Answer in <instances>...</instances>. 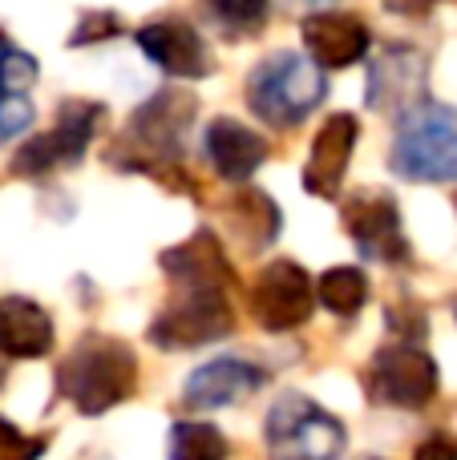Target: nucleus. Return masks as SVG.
I'll list each match as a JSON object with an SVG mask.
<instances>
[{
  "label": "nucleus",
  "instance_id": "nucleus-25",
  "mask_svg": "<svg viewBox=\"0 0 457 460\" xmlns=\"http://www.w3.org/2000/svg\"><path fill=\"white\" fill-rule=\"evenodd\" d=\"M118 16L113 13H81V21H77V29L69 32V45L77 49V45H94V40H110V37H118Z\"/></svg>",
  "mask_w": 457,
  "mask_h": 460
},
{
  "label": "nucleus",
  "instance_id": "nucleus-16",
  "mask_svg": "<svg viewBox=\"0 0 457 460\" xmlns=\"http://www.w3.org/2000/svg\"><path fill=\"white\" fill-rule=\"evenodd\" d=\"M267 384V372L247 359H211V364L194 367L186 376L183 400L186 408H199V412H211V408H227L247 400L251 392H259Z\"/></svg>",
  "mask_w": 457,
  "mask_h": 460
},
{
  "label": "nucleus",
  "instance_id": "nucleus-13",
  "mask_svg": "<svg viewBox=\"0 0 457 460\" xmlns=\"http://www.w3.org/2000/svg\"><path fill=\"white\" fill-rule=\"evenodd\" d=\"M426 85H429L426 57L409 45H393L369 69V110L409 113L426 102Z\"/></svg>",
  "mask_w": 457,
  "mask_h": 460
},
{
  "label": "nucleus",
  "instance_id": "nucleus-20",
  "mask_svg": "<svg viewBox=\"0 0 457 460\" xmlns=\"http://www.w3.org/2000/svg\"><path fill=\"white\" fill-rule=\"evenodd\" d=\"M316 299L332 311V315L348 319L369 303V275L361 267H332L316 283Z\"/></svg>",
  "mask_w": 457,
  "mask_h": 460
},
{
  "label": "nucleus",
  "instance_id": "nucleus-15",
  "mask_svg": "<svg viewBox=\"0 0 457 460\" xmlns=\"http://www.w3.org/2000/svg\"><path fill=\"white\" fill-rule=\"evenodd\" d=\"M356 137H361V126H356L353 113H332L320 126L304 166V190L312 199H336L340 194V182H345L348 162H353V150H356Z\"/></svg>",
  "mask_w": 457,
  "mask_h": 460
},
{
  "label": "nucleus",
  "instance_id": "nucleus-28",
  "mask_svg": "<svg viewBox=\"0 0 457 460\" xmlns=\"http://www.w3.org/2000/svg\"><path fill=\"white\" fill-rule=\"evenodd\" d=\"M0 380H4V364H0Z\"/></svg>",
  "mask_w": 457,
  "mask_h": 460
},
{
  "label": "nucleus",
  "instance_id": "nucleus-11",
  "mask_svg": "<svg viewBox=\"0 0 457 460\" xmlns=\"http://www.w3.org/2000/svg\"><path fill=\"white\" fill-rule=\"evenodd\" d=\"M158 262H162V275L175 283V291L227 295L235 287V267L215 230H194L186 243L162 251Z\"/></svg>",
  "mask_w": 457,
  "mask_h": 460
},
{
  "label": "nucleus",
  "instance_id": "nucleus-18",
  "mask_svg": "<svg viewBox=\"0 0 457 460\" xmlns=\"http://www.w3.org/2000/svg\"><path fill=\"white\" fill-rule=\"evenodd\" d=\"M53 319L40 303L24 295H4L0 299V356L8 359H40L53 351Z\"/></svg>",
  "mask_w": 457,
  "mask_h": 460
},
{
  "label": "nucleus",
  "instance_id": "nucleus-27",
  "mask_svg": "<svg viewBox=\"0 0 457 460\" xmlns=\"http://www.w3.org/2000/svg\"><path fill=\"white\" fill-rule=\"evenodd\" d=\"M413 460H457V445L450 437H429L426 445H417Z\"/></svg>",
  "mask_w": 457,
  "mask_h": 460
},
{
  "label": "nucleus",
  "instance_id": "nucleus-4",
  "mask_svg": "<svg viewBox=\"0 0 457 460\" xmlns=\"http://www.w3.org/2000/svg\"><path fill=\"white\" fill-rule=\"evenodd\" d=\"M267 460H336L348 445L345 424L308 396L283 392L264 424Z\"/></svg>",
  "mask_w": 457,
  "mask_h": 460
},
{
  "label": "nucleus",
  "instance_id": "nucleus-23",
  "mask_svg": "<svg viewBox=\"0 0 457 460\" xmlns=\"http://www.w3.org/2000/svg\"><path fill=\"white\" fill-rule=\"evenodd\" d=\"M211 16L223 21L227 37H251L267 21V4H211Z\"/></svg>",
  "mask_w": 457,
  "mask_h": 460
},
{
  "label": "nucleus",
  "instance_id": "nucleus-12",
  "mask_svg": "<svg viewBox=\"0 0 457 460\" xmlns=\"http://www.w3.org/2000/svg\"><path fill=\"white\" fill-rule=\"evenodd\" d=\"M300 32H304L308 61H312L316 69H348V65H356L369 53V40H372L369 24L356 13H345V8L308 13Z\"/></svg>",
  "mask_w": 457,
  "mask_h": 460
},
{
  "label": "nucleus",
  "instance_id": "nucleus-9",
  "mask_svg": "<svg viewBox=\"0 0 457 460\" xmlns=\"http://www.w3.org/2000/svg\"><path fill=\"white\" fill-rule=\"evenodd\" d=\"M340 218H345V230L353 234L356 251H361L364 259H377V262H409L413 259L393 194H385V190L348 194L345 207H340Z\"/></svg>",
  "mask_w": 457,
  "mask_h": 460
},
{
  "label": "nucleus",
  "instance_id": "nucleus-6",
  "mask_svg": "<svg viewBox=\"0 0 457 460\" xmlns=\"http://www.w3.org/2000/svg\"><path fill=\"white\" fill-rule=\"evenodd\" d=\"M364 384H369V396L377 400V404L417 412V408H426L429 400L437 396L442 376H437L434 356H429L421 343L397 340V343H389V348H381L377 356H372Z\"/></svg>",
  "mask_w": 457,
  "mask_h": 460
},
{
  "label": "nucleus",
  "instance_id": "nucleus-3",
  "mask_svg": "<svg viewBox=\"0 0 457 460\" xmlns=\"http://www.w3.org/2000/svg\"><path fill=\"white\" fill-rule=\"evenodd\" d=\"M389 170L405 182H457V110L421 102L401 113Z\"/></svg>",
  "mask_w": 457,
  "mask_h": 460
},
{
  "label": "nucleus",
  "instance_id": "nucleus-14",
  "mask_svg": "<svg viewBox=\"0 0 457 460\" xmlns=\"http://www.w3.org/2000/svg\"><path fill=\"white\" fill-rule=\"evenodd\" d=\"M194 113H199V102H194L186 89H162V93H154L146 105H138V113L130 118V137H134L142 150H150L158 162L178 158Z\"/></svg>",
  "mask_w": 457,
  "mask_h": 460
},
{
  "label": "nucleus",
  "instance_id": "nucleus-1",
  "mask_svg": "<svg viewBox=\"0 0 457 460\" xmlns=\"http://www.w3.org/2000/svg\"><path fill=\"white\" fill-rule=\"evenodd\" d=\"M57 388L81 416H102L138 392V356L130 343L89 332L57 367Z\"/></svg>",
  "mask_w": 457,
  "mask_h": 460
},
{
  "label": "nucleus",
  "instance_id": "nucleus-10",
  "mask_svg": "<svg viewBox=\"0 0 457 460\" xmlns=\"http://www.w3.org/2000/svg\"><path fill=\"white\" fill-rule=\"evenodd\" d=\"M134 37H138V45H142V53L150 57L162 73H170V77L194 81V77H211V73H215V53H211V45L183 16L146 21Z\"/></svg>",
  "mask_w": 457,
  "mask_h": 460
},
{
  "label": "nucleus",
  "instance_id": "nucleus-19",
  "mask_svg": "<svg viewBox=\"0 0 457 460\" xmlns=\"http://www.w3.org/2000/svg\"><path fill=\"white\" fill-rule=\"evenodd\" d=\"M227 226H231V238L247 254H264L280 238L283 215L267 190H239L227 202Z\"/></svg>",
  "mask_w": 457,
  "mask_h": 460
},
{
  "label": "nucleus",
  "instance_id": "nucleus-17",
  "mask_svg": "<svg viewBox=\"0 0 457 460\" xmlns=\"http://www.w3.org/2000/svg\"><path fill=\"white\" fill-rule=\"evenodd\" d=\"M202 150H207L219 178H227V182H247L267 162L272 146H267L264 134H255V129L243 126V121L215 118L207 126V134H202Z\"/></svg>",
  "mask_w": 457,
  "mask_h": 460
},
{
  "label": "nucleus",
  "instance_id": "nucleus-29",
  "mask_svg": "<svg viewBox=\"0 0 457 460\" xmlns=\"http://www.w3.org/2000/svg\"><path fill=\"white\" fill-rule=\"evenodd\" d=\"M453 315H457V299H453Z\"/></svg>",
  "mask_w": 457,
  "mask_h": 460
},
{
  "label": "nucleus",
  "instance_id": "nucleus-2",
  "mask_svg": "<svg viewBox=\"0 0 457 460\" xmlns=\"http://www.w3.org/2000/svg\"><path fill=\"white\" fill-rule=\"evenodd\" d=\"M324 93H328L324 69H316L304 53L291 49L264 57L247 73V105L272 129H291L296 121H304L324 102Z\"/></svg>",
  "mask_w": 457,
  "mask_h": 460
},
{
  "label": "nucleus",
  "instance_id": "nucleus-8",
  "mask_svg": "<svg viewBox=\"0 0 457 460\" xmlns=\"http://www.w3.org/2000/svg\"><path fill=\"white\" fill-rule=\"evenodd\" d=\"M235 332V307L227 295L207 291H175V299L154 315L150 343L154 348H199Z\"/></svg>",
  "mask_w": 457,
  "mask_h": 460
},
{
  "label": "nucleus",
  "instance_id": "nucleus-7",
  "mask_svg": "<svg viewBox=\"0 0 457 460\" xmlns=\"http://www.w3.org/2000/svg\"><path fill=\"white\" fill-rule=\"evenodd\" d=\"M247 307L264 332H296L312 319L316 283L300 262L272 259L247 291Z\"/></svg>",
  "mask_w": 457,
  "mask_h": 460
},
{
  "label": "nucleus",
  "instance_id": "nucleus-21",
  "mask_svg": "<svg viewBox=\"0 0 457 460\" xmlns=\"http://www.w3.org/2000/svg\"><path fill=\"white\" fill-rule=\"evenodd\" d=\"M227 437L207 420H183L170 429V460H227Z\"/></svg>",
  "mask_w": 457,
  "mask_h": 460
},
{
  "label": "nucleus",
  "instance_id": "nucleus-22",
  "mask_svg": "<svg viewBox=\"0 0 457 460\" xmlns=\"http://www.w3.org/2000/svg\"><path fill=\"white\" fill-rule=\"evenodd\" d=\"M37 85V61L0 37V97H24Z\"/></svg>",
  "mask_w": 457,
  "mask_h": 460
},
{
  "label": "nucleus",
  "instance_id": "nucleus-5",
  "mask_svg": "<svg viewBox=\"0 0 457 460\" xmlns=\"http://www.w3.org/2000/svg\"><path fill=\"white\" fill-rule=\"evenodd\" d=\"M105 121V105L97 102H81V97H69V102L57 110L53 129L37 134L32 142H24L13 158V174L21 178H40L57 166H73V162L85 158L94 134Z\"/></svg>",
  "mask_w": 457,
  "mask_h": 460
},
{
  "label": "nucleus",
  "instance_id": "nucleus-24",
  "mask_svg": "<svg viewBox=\"0 0 457 460\" xmlns=\"http://www.w3.org/2000/svg\"><path fill=\"white\" fill-rule=\"evenodd\" d=\"M40 453H45V440L24 437L13 420L0 416V460H40Z\"/></svg>",
  "mask_w": 457,
  "mask_h": 460
},
{
  "label": "nucleus",
  "instance_id": "nucleus-26",
  "mask_svg": "<svg viewBox=\"0 0 457 460\" xmlns=\"http://www.w3.org/2000/svg\"><path fill=\"white\" fill-rule=\"evenodd\" d=\"M32 126V105L29 97H0V142L16 137L21 129Z\"/></svg>",
  "mask_w": 457,
  "mask_h": 460
}]
</instances>
